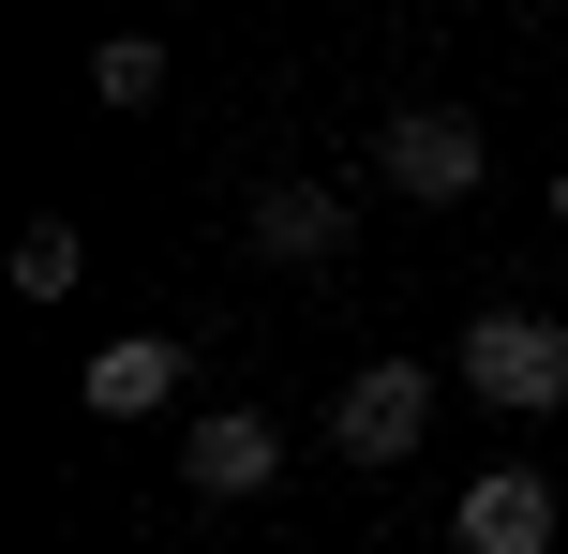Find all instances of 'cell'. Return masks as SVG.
I'll return each mask as SVG.
<instances>
[{"mask_svg": "<svg viewBox=\"0 0 568 554\" xmlns=\"http://www.w3.org/2000/svg\"><path fill=\"white\" fill-rule=\"evenodd\" d=\"M449 375L479 390V405H509V420H554V405H568V330H554V315H479Z\"/></svg>", "mask_w": 568, "mask_h": 554, "instance_id": "obj_1", "label": "cell"}, {"mask_svg": "<svg viewBox=\"0 0 568 554\" xmlns=\"http://www.w3.org/2000/svg\"><path fill=\"white\" fill-rule=\"evenodd\" d=\"M180 480H195L210 510H225V495H270V480H284V435H270L255 405H210L195 435H180Z\"/></svg>", "mask_w": 568, "mask_h": 554, "instance_id": "obj_4", "label": "cell"}, {"mask_svg": "<svg viewBox=\"0 0 568 554\" xmlns=\"http://www.w3.org/2000/svg\"><path fill=\"white\" fill-rule=\"evenodd\" d=\"M90 90H105V105H165V46H150V30H105V46H90Z\"/></svg>", "mask_w": 568, "mask_h": 554, "instance_id": "obj_8", "label": "cell"}, {"mask_svg": "<svg viewBox=\"0 0 568 554\" xmlns=\"http://www.w3.org/2000/svg\"><path fill=\"white\" fill-rule=\"evenodd\" d=\"M180 375H195V360H180L165 330H120V345L90 360V420H165V405H180Z\"/></svg>", "mask_w": 568, "mask_h": 554, "instance_id": "obj_7", "label": "cell"}, {"mask_svg": "<svg viewBox=\"0 0 568 554\" xmlns=\"http://www.w3.org/2000/svg\"><path fill=\"white\" fill-rule=\"evenodd\" d=\"M344 240H359L344 180H270V195H255V255H284V270H329Z\"/></svg>", "mask_w": 568, "mask_h": 554, "instance_id": "obj_6", "label": "cell"}, {"mask_svg": "<svg viewBox=\"0 0 568 554\" xmlns=\"http://www.w3.org/2000/svg\"><path fill=\"white\" fill-rule=\"evenodd\" d=\"M75 270H90V240L60 225V210H45V225H16V285H30V300H75Z\"/></svg>", "mask_w": 568, "mask_h": 554, "instance_id": "obj_9", "label": "cell"}, {"mask_svg": "<svg viewBox=\"0 0 568 554\" xmlns=\"http://www.w3.org/2000/svg\"><path fill=\"white\" fill-rule=\"evenodd\" d=\"M419 420H434V360H359L344 405H329V450H344V465H404Z\"/></svg>", "mask_w": 568, "mask_h": 554, "instance_id": "obj_2", "label": "cell"}, {"mask_svg": "<svg viewBox=\"0 0 568 554\" xmlns=\"http://www.w3.org/2000/svg\"><path fill=\"white\" fill-rule=\"evenodd\" d=\"M449 540H464V554H554V480H539V465H494V480H464Z\"/></svg>", "mask_w": 568, "mask_h": 554, "instance_id": "obj_5", "label": "cell"}, {"mask_svg": "<svg viewBox=\"0 0 568 554\" xmlns=\"http://www.w3.org/2000/svg\"><path fill=\"white\" fill-rule=\"evenodd\" d=\"M554 225H568V165H554Z\"/></svg>", "mask_w": 568, "mask_h": 554, "instance_id": "obj_10", "label": "cell"}, {"mask_svg": "<svg viewBox=\"0 0 568 554\" xmlns=\"http://www.w3.org/2000/svg\"><path fill=\"white\" fill-rule=\"evenodd\" d=\"M374 165H389V195L449 210V195H479V165H494V150H479V120H464V105H404L389 135H374Z\"/></svg>", "mask_w": 568, "mask_h": 554, "instance_id": "obj_3", "label": "cell"}]
</instances>
